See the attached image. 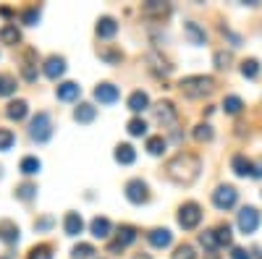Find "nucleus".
<instances>
[{
    "label": "nucleus",
    "mask_w": 262,
    "mask_h": 259,
    "mask_svg": "<svg viewBox=\"0 0 262 259\" xmlns=\"http://www.w3.org/2000/svg\"><path fill=\"white\" fill-rule=\"evenodd\" d=\"M200 170H202V162H200V157L191 155V152H179L176 157L165 165L168 178L176 181V183H181V186L194 183L196 176H200Z\"/></svg>",
    "instance_id": "obj_1"
},
{
    "label": "nucleus",
    "mask_w": 262,
    "mask_h": 259,
    "mask_svg": "<svg viewBox=\"0 0 262 259\" xmlns=\"http://www.w3.org/2000/svg\"><path fill=\"white\" fill-rule=\"evenodd\" d=\"M179 89L191 100H200L215 92V79L212 76H186L179 81Z\"/></svg>",
    "instance_id": "obj_2"
},
{
    "label": "nucleus",
    "mask_w": 262,
    "mask_h": 259,
    "mask_svg": "<svg viewBox=\"0 0 262 259\" xmlns=\"http://www.w3.org/2000/svg\"><path fill=\"white\" fill-rule=\"evenodd\" d=\"M29 136H32L34 142H39V144H45V142L53 136V121H50L48 113H37V115L32 118V123H29Z\"/></svg>",
    "instance_id": "obj_3"
},
{
    "label": "nucleus",
    "mask_w": 262,
    "mask_h": 259,
    "mask_svg": "<svg viewBox=\"0 0 262 259\" xmlns=\"http://www.w3.org/2000/svg\"><path fill=\"white\" fill-rule=\"evenodd\" d=\"M200 220H202V209H200V204H196V202H186V204L179 209V225H181L184 230L196 228V225H200Z\"/></svg>",
    "instance_id": "obj_4"
},
{
    "label": "nucleus",
    "mask_w": 262,
    "mask_h": 259,
    "mask_svg": "<svg viewBox=\"0 0 262 259\" xmlns=\"http://www.w3.org/2000/svg\"><path fill=\"white\" fill-rule=\"evenodd\" d=\"M236 202H238V191L233 186H217L212 191V204L217 209H231L236 207Z\"/></svg>",
    "instance_id": "obj_5"
},
{
    "label": "nucleus",
    "mask_w": 262,
    "mask_h": 259,
    "mask_svg": "<svg viewBox=\"0 0 262 259\" xmlns=\"http://www.w3.org/2000/svg\"><path fill=\"white\" fill-rule=\"evenodd\" d=\"M236 223H238V230L249 236V233H254V230L259 228V212H257L254 207H242Z\"/></svg>",
    "instance_id": "obj_6"
},
{
    "label": "nucleus",
    "mask_w": 262,
    "mask_h": 259,
    "mask_svg": "<svg viewBox=\"0 0 262 259\" xmlns=\"http://www.w3.org/2000/svg\"><path fill=\"white\" fill-rule=\"evenodd\" d=\"M126 199L131 204H144L149 199V194H147V183L142 178H134V181H128L126 183Z\"/></svg>",
    "instance_id": "obj_7"
},
{
    "label": "nucleus",
    "mask_w": 262,
    "mask_h": 259,
    "mask_svg": "<svg viewBox=\"0 0 262 259\" xmlns=\"http://www.w3.org/2000/svg\"><path fill=\"white\" fill-rule=\"evenodd\" d=\"M121 97V92H118V86H113V84H97V89H95V100L97 102H102V105H113L116 100Z\"/></svg>",
    "instance_id": "obj_8"
},
{
    "label": "nucleus",
    "mask_w": 262,
    "mask_h": 259,
    "mask_svg": "<svg viewBox=\"0 0 262 259\" xmlns=\"http://www.w3.org/2000/svg\"><path fill=\"white\" fill-rule=\"evenodd\" d=\"M147 239H149V244L155 246V249H165V246H170V241H173V233H170L168 228H155V230L147 233Z\"/></svg>",
    "instance_id": "obj_9"
},
{
    "label": "nucleus",
    "mask_w": 262,
    "mask_h": 259,
    "mask_svg": "<svg viewBox=\"0 0 262 259\" xmlns=\"http://www.w3.org/2000/svg\"><path fill=\"white\" fill-rule=\"evenodd\" d=\"M55 95H58L60 102H71V100H76L81 95V86L76 81H63V84H58V92Z\"/></svg>",
    "instance_id": "obj_10"
},
{
    "label": "nucleus",
    "mask_w": 262,
    "mask_h": 259,
    "mask_svg": "<svg viewBox=\"0 0 262 259\" xmlns=\"http://www.w3.org/2000/svg\"><path fill=\"white\" fill-rule=\"evenodd\" d=\"M184 34L189 37V42H191V45H196V48L207 42L205 29H200V24H194V21H186V24H184Z\"/></svg>",
    "instance_id": "obj_11"
},
{
    "label": "nucleus",
    "mask_w": 262,
    "mask_h": 259,
    "mask_svg": "<svg viewBox=\"0 0 262 259\" xmlns=\"http://www.w3.org/2000/svg\"><path fill=\"white\" fill-rule=\"evenodd\" d=\"M0 241L3 244H18V225L11 220H0Z\"/></svg>",
    "instance_id": "obj_12"
},
{
    "label": "nucleus",
    "mask_w": 262,
    "mask_h": 259,
    "mask_svg": "<svg viewBox=\"0 0 262 259\" xmlns=\"http://www.w3.org/2000/svg\"><path fill=\"white\" fill-rule=\"evenodd\" d=\"M63 230L66 236H79L84 230V220H81V215L79 212H69L66 215V220H63Z\"/></svg>",
    "instance_id": "obj_13"
},
{
    "label": "nucleus",
    "mask_w": 262,
    "mask_h": 259,
    "mask_svg": "<svg viewBox=\"0 0 262 259\" xmlns=\"http://www.w3.org/2000/svg\"><path fill=\"white\" fill-rule=\"evenodd\" d=\"M116 32H118L116 18L102 16V18L97 21V37H100V39H111V37H116Z\"/></svg>",
    "instance_id": "obj_14"
},
{
    "label": "nucleus",
    "mask_w": 262,
    "mask_h": 259,
    "mask_svg": "<svg viewBox=\"0 0 262 259\" xmlns=\"http://www.w3.org/2000/svg\"><path fill=\"white\" fill-rule=\"evenodd\" d=\"M90 230H92V236H95V239L105 241L107 236H111L113 225H111V220H107V218H95V220L90 223Z\"/></svg>",
    "instance_id": "obj_15"
},
{
    "label": "nucleus",
    "mask_w": 262,
    "mask_h": 259,
    "mask_svg": "<svg viewBox=\"0 0 262 259\" xmlns=\"http://www.w3.org/2000/svg\"><path fill=\"white\" fill-rule=\"evenodd\" d=\"M231 168H233L236 176H242V178L254 176V165H252V160H247L244 155H236V157L231 160Z\"/></svg>",
    "instance_id": "obj_16"
},
{
    "label": "nucleus",
    "mask_w": 262,
    "mask_h": 259,
    "mask_svg": "<svg viewBox=\"0 0 262 259\" xmlns=\"http://www.w3.org/2000/svg\"><path fill=\"white\" fill-rule=\"evenodd\" d=\"M63 71H66V60H63V58L53 55V58L45 60V76H48V79L55 81L58 76H63Z\"/></svg>",
    "instance_id": "obj_17"
},
{
    "label": "nucleus",
    "mask_w": 262,
    "mask_h": 259,
    "mask_svg": "<svg viewBox=\"0 0 262 259\" xmlns=\"http://www.w3.org/2000/svg\"><path fill=\"white\" fill-rule=\"evenodd\" d=\"M74 118H76L79 123H92V121L97 118V107L90 105V102H81L76 110H74Z\"/></svg>",
    "instance_id": "obj_18"
},
{
    "label": "nucleus",
    "mask_w": 262,
    "mask_h": 259,
    "mask_svg": "<svg viewBox=\"0 0 262 259\" xmlns=\"http://www.w3.org/2000/svg\"><path fill=\"white\" fill-rule=\"evenodd\" d=\"M126 105H128L131 113H142V110H147V107H149V97H147V92H134V95L128 97Z\"/></svg>",
    "instance_id": "obj_19"
},
{
    "label": "nucleus",
    "mask_w": 262,
    "mask_h": 259,
    "mask_svg": "<svg viewBox=\"0 0 262 259\" xmlns=\"http://www.w3.org/2000/svg\"><path fill=\"white\" fill-rule=\"evenodd\" d=\"M27 113H29V105H27L24 100L11 102V105H8V110H6V115H8L11 121H24V118H27Z\"/></svg>",
    "instance_id": "obj_20"
},
{
    "label": "nucleus",
    "mask_w": 262,
    "mask_h": 259,
    "mask_svg": "<svg viewBox=\"0 0 262 259\" xmlns=\"http://www.w3.org/2000/svg\"><path fill=\"white\" fill-rule=\"evenodd\" d=\"M134 160H137V152H134V147H131V144H118L116 147V162L131 165Z\"/></svg>",
    "instance_id": "obj_21"
},
{
    "label": "nucleus",
    "mask_w": 262,
    "mask_h": 259,
    "mask_svg": "<svg viewBox=\"0 0 262 259\" xmlns=\"http://www.w3.org/2000/svg\"><path fill=\"white\" fill-rule=\"evenodd\" d=\"M155 118L160 123H173V118H176V110H173L170 102H158L155 105Z\"/></svg>",
    "instance_id": "obj_22"
},
{
    "label": "nucleus",
    "mask_w": 262,
    "mask_h": 259,
    "mask_svg": "<svg viewBox=\"0 0 262 259\" xmlns=\"http://www.w3.org/2000/svg\"><path fill=\"white\" fill-rule=\"evenodd\" d=\"M0 42H3V45H16V42H21V32L16 29V24H6L0 29Z\"/></svg>",
    "instance_id": "obj_23"
},
{
    "label": "nucleus",
    "mask_w": 262,
    "mask_h": 259,
    "mask_svg": "<svg viewBox=\"0 0 262 259\" xmlns=\"http://www.w3.org/2000/svg\"><path fill=\"white\" fill-rule=\"evenodd\" d=\"M39 168H42V162L37 160V157H24V160H21V165H18V170L21 173H24V176H34V173H39Z\"/></svg>",
    "instance_id": "obj_24"
},
{
    "label": "nucleus",
    "mask_w": 262,
    "mask_h": 259,
    "mask_svg": "<svg viewBox=\"0 0 262 259\" xmlns=\"http://www.w3.org/2000/svg\"><path fill=\"white\" fill-rule=\"evenodd\" d=\"M242 107H244V102H242V97H236V95H231V97L223 100V110L228 115H238V113H242Z\"/></svg>",
    "instance_id": "obj_25"
},
{
    "label": "nucleus",
    "mask_w": 262,
    "mask_h": 259,
    "mask_svg": "<svg viewBox=\"0 0 262 259\" xmlns=\"http://www.w3.org/2000/svg\"><path fill=\"white\" fill-rule=\"evenodd\" d=\"M134 241H137V228L121 225V228H118V244H121V246H128V244H134Z\"/></svg>",
    "instance_id": "obj_26"
},
{
    "label": "nucleus",
    "mask_w": 262,
    "mask_h": 259,
    "mask_svg": "<svg viewBox=\"0 0 262 259\" xmlns=\"http://www.w3.org/2000/svg\"><path fill=\"white\" fill-rule=\"evenodd\" d=\"M215 239H217V246H231V241H233L231 225H217L215 228Z\"/></svg>",
    "instance_id": "obj_27"
},
{
    "label": "nucleus",
    "mask_w": 262,
    "mask_h": 259,
    "mask_svg": "<svg viewBox=\"0 0 262 259\" xmlns=\"http://www.w3.org/2000/svg\"><path fill=\"white\" fill-rule=\"evenodd\" d=\"M165 147H168V144H165L163 136H149V139H147V152H149V155H155V157L165 152Z\"/></svg>",
    "instance_id": "obj_28"
},
{
    "label": "nucleus",
    "mask_w": 262,
    "mask_h": 259,
    "mask_svg": "<svg viewBox=\"0 0 262 259\" xmlns=\"http://www.w3.org/2000/svg\"><path fill=\"white\" fill-rule=\"evenodd\" d=\"M168 11H170V8H168L165 3H155V0L142 6V13H144V16H165Z\"/></svg>",
    "instance_id": "obj_29"
},
{
    "label": "nucleus",
    "mask_w": 262,
    "mask_h": 259,
    "mask_svg": "<svg viewBox=\"0 0 262 259\" xmlns=\"http://www.w3.org/2000/svg\"><path fill=\"white\" fill-rule=\"evenodd\" d=\"M13 92H16V79L11 74H3V76H0V95L11 97Z\"/></svg>",
    "instance_id": "obj_30"
},
{
    "label": "nucleus",
    "mask_w": 262,
    "mask_h": 259,
    "mask_svg": "<svg viewBox=\"0 0 262 259\" xmlns=\"http://www.w3.org/2000/svg\"><path fill=\"white\" fill-rule=\"evenodd\" d=\"M242 76H244V79H257V76H259V63H257L254 58H249V60L242 63Z\"/></svg>",
    "instance_id": "obj_31"
},
{
    "label": "nucleus",
    "mask_w": 262,
    "mask_h": 259,
    "mask_svg": "<svg viewBox=\"0 0 262 259\" xmlns=\"http://www.w3.org/2000/svg\"><path fill=\"white\" fill-rule=\"evenodd\" d=\"M126 128H128L131 136H144V134H147V123H144L142 118H131Z\"/></svg>",
    "instance_id": "obj_32"
},
{
    "label": "nucleus",
    "mask_w": 262,
    "mask_h": 259,
    "mask_svg": "<svg viewBox=\"0 0 262 259\" xmlns=\"http://www.w3.org/2000/svg\"><path fill=\"white\" fill-rule=\"evenodd\" d=\"M200 244L210 251V254H215V249H217V239H215V230H205L202 236H200Z\"/></svg>",
    "instance_id": "obj_33"
},
{
    "label": "nucleus",
    "mask_w": 262,
    "mask_h": 259,
    "mask_svg": "<svg viewBox=\"0 0 262 259\" xmlns=\"http://www.w3.org/2000/svg\"><path fill=\"white\" fill-rule=\"evenodd\" d=\"M92 254H95V246H92V244H76L74 251H71L74 259H90Z\"/></svg>",
    "instance_id": "obj_34"
},
{
    "label": "nucleus",
    "mask_w": 262,
    "mask_h": 259,
    "mask_svg": "<svg viewBox=\"0 0 262 259\" xmlns=\"http://www.w3.org/2000/svg\"><path fill=\"white\" fill-rule=\"evenodd\" d=\"M194 139L196 142H210L212 139V126L210 123H200L194 128Z\"/></svg>",
    "instance_id": "obj_35"
},
{
    "label": "nucleus",
    "mask_w": 262,
    "mask_h": 259,
    "mask_svg": "<svg viewBox=\"0 0 262 259\" xmlns=\"http://www.w3.org/2000/svg\"><path fill=\"white\" fill-rule=\"evenodd\" d=\"M16 197H18V199H24V202L34 199V197H37V186H32V183L18 186V189H16Z\"/></svg>",
    "instance_id": "obj_36"
},
{
    "label": "nucleus",
    "mask_w": 262,
    "mask_h": 259,
    "mask_svg": "<svg viewBox=\"0 0 262 259\" xmlns=\"http://www.w3.org/2000/svg\"><path fill=\"white\" fill-rule=\"evenodd\" d=\"M173 259H196V251L191 244H181L176 251H173Z\"/></svg>",
    "instance_id": "obj_37"
},
{
    "label": "nucleus",
    "mask_w": 262,
    "mask_h": 259,
    "mask_svg": "<svg viewBox=\"0 0 262 259\" xmlns=\"http://www.w3.org/2000/svg\"><path fill=\"white\" fill-rule=\"evenodd\" d=\"M16 142L13 131H8V128H0V152H6V149H11Z\"/></svg>",
    "instance_id": "obj_38"
},
{
    "label": "nucleus",
    "mask_w": 262,
    "mask_h": 259,
    "mask_svg": "<svg viewBox=\"0 0 262 259\" xmlns=\"http://www.w3.org/2000/svg\"><path fill=\"white\" fill-rule=\"evenodd\" d=\"M29 259H53V251H50V246L39 244V246H34V249L29 251Z\"/></svg>",
    "instance_id": "obj_39"
},
{
    "label": "nucleus",
    "mask_w": 262,
    "mask_h": 259,
    "mask_svg": "<svg viewBox=\"0 0 262 259\" xmlns=\"http://www.w3.org/2000/svg\"><path fill=\"white\" fill-rule=\"evenodd\" d=\"M21 21H24L27 27H34L37 21H39V11H37V8H29V11H24V13H21Z\"/></svg>",
    "instance_id": "obj_40"
},
{
    "label": "nucleus",
    "mask_w": 262,
    "mask_h": 259,
    "mask_svg": "<svg viewBox=\"0 0 262 259\" xmlns=\"http://www.w3.org/2000/svg\"><path fill=\"white\" fill-rule=\"evenodd\" d=\"M228 63H231V55H228V53H223V50L215 53V68L223 71V68H228Z\"/></svg>",
    "instance_id": "obj_41"
},
{
    "label": "nucleus",
    "mask_w": 262,
    "mask_h": 259,
    "mask_svg": "<svg viewBox=\"0 0 262 259\" xmlns=\"http://www.w3.org/2000/svg\"><path fill=\"white\" fill-rule=\"evenodd\" d=\"M231 259H252V254L247 249H242V246H233L231 249Z\"/></svg>",
    "instance_id": "obj_42"
},
{
    "label": "nucleus",
    "mask_w": 262,
    "mask_h": 259,
    "mask_svg": "<svg viewBox=\"0 0 262 259\" xmlns=\"http://www.w3.org/2000/svg\"><path fill=\"white\" fill-rule=\"evenodd\" d=\"M21 74H24V79H27V81H34V79H37V71L29 66V63H27L24 68H21Z\"/></svg>",
    "instance_id": "obj_43"
},
{
    "label": "nucleus",
    "mask_w": 262,
    "mask_h": 259,
    "mask_svg": "<svg viewBox=\"0 0 262 259\" xmlns=\"http://www.w3.org/2000/svg\"><path fill=\"white\" fill-rule=\"evenodd\" d=\"M34 225H37V230H45V228H50V225H53V218H42V220H37Z\"/></svg>",
    "instance_id": "obj_44"
},
{
    "label": "nucleus",
    "mask_w": 262,
    "mask_h": 259,
    "mask_svg": "<svg viewBox=\"0 0 262 259\" xmlns=\"http://www.w3.org/2000/svg\"><path fill=\"white\" fill-rule=\"evenodd\" d=\"M134 259H149V256H147V254H139V256H134Z\"/></svg>",
    "instance_id": "obj_45"
}]
</instances>
